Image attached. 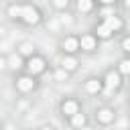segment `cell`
<instances>
[{
  "instance_id": "cell-18",
  "label": "cell",
  "mask_w": 130,
  "mask_h": 130,
  "mask_svg": "<svg viewBox=\"0 0 130 130\" xmlns=\"http://www.w3.org/2000/svg\"><path fill=\"white\" fill-rule=\"evenodd\" d=\"M10 63H12V67H18V63H20V59H18V57H12V59H10Z\"/></svg>"
},
{
  "instance_id": "cell-17",
  "label": "cell",
  "mask_w": 130,
  "mask_h": 130,
  "mask_svg": "<svg viewBox=\"0 0 130 130\" xmlns=\"http://www.w3.org/2000/svg\"><path fill=\"white\" fill-rule=\"evenodd\" d=\"M55 6H59V8L67 6V0H55Z\"/></svg>"
},
{
  "instance_id": "cell-24",
  "label": "cell",
  "mask_w": 130,
  "mask_h": 130,
  "mask_svg": "<svg viewBox=\"0 0 130 130\" xmlns=\"http://www.w3.org/2000/svg\"><path fill=\"white\" fill-rule=\"evenodd\" d=\"M43 130H53V128H43Z\"/></svg>"
},
{
  "instance_id": "cell-4",
  "label": "cell",
  "mask_w": 130,
  "mask_h": 130,
  "mask_svg": "<svg viewBox=\"0 0 130 130\" xmlns=\"http://www.w3.org/2000/svg\"><path fill=\"white\" fill-rule=\"evenodd\" d=\"M79 45H81V49H83V51H91V49L95 47V39H93V37H89V35H85V37H81Z\"/></svg>"
},
{
  "instance_id": "cell-13",
  "label": "cell",
  "mask_w": 130,
  "mask_h": 130,
  "mask_svg": "<svg viewBox=\"0 0 130 130\" xmlns=\"http://www.w3.org/2000/svg\"><path fill=\"white\" fill-rule=\"evenodd\" d=\"M85 87H87L89 93H95V91H100V81H98V79H89Z\"/></svg>"
},
{
  "instance_id": "cell-2",
  "label": "cell",
  "mask_w": 130,
  "mask_h": 130,
  "mask_svg": "<svg viewBox=\"0 0 130 130\" xmlns=\"http://www.w3.org/2000/svg\"><path fill=\"white\" fill-rule=\"evenodd\" d=\"M43 69H45V61H43V59L32 57V59L28 61V71H30V73H41Z\"/></svg>"
},
{
  "instance_id": "cell-14",
  "label": "cell",
  "mask_w": 130,
  "mask_h": 130,
  "mask_svg": "<svg viewBox=\"0 0 130 130\" xmlns=\"http://www.w3.org/2000/svg\"><path fill=\"white\" fill-rule=\"evenodd\" d=\"M77 67V61L75 59H71V57H67V59H63V69H67V71H71V69H75Z\"/></svg>"
},
{
  "instance_id": "cell-8",
  "label": "cell",
  "mask_w": 130,
  "mask_h": 130,
  "mask_svg": "<svg viewBox=\"0 0 130 130\" xmlns=\"http://www.w3.org/2000/svg\"><path fill=\"white\" fill-rule=\"evenodd\" d=\"M63 114H67V116L77 114V104H75V102H65V104H63Z\"/></svg>"
},
{
  "instance_id": "cell-11",
  "label": "cell",
  "mask_w": 130,
  "mask_h": 130,
  "mask_svg": "<svg viewBox=\"0 0 130 130\" xmlns=\"http://www.w3.org/2000/svg\"><path fill=\"white\" fill-rule=\"evenodd\" d=\"M71 118H73V120H71V124H73L75 128H81V126L85 124V116H83V114H79V112H77V114H73Z\"/></svg>"
},
{
  "instance_id": "cell-21",
  "label": "cell",
  "mask_w": 130,
  "mask_h": 130,
  "mask_svg": "<svg viewBox=\"0 0 130 130\" xmlns=\"http://www.w3.org/2000/svg\"><path fill=\"white\" fill-rule=\"evenodd\" d=\"M102 2H104V4H112L114 0H102Z\"/></svg>"
},
{
  "instance_id": "cell-20",
  "label": "cell",
  "mask_w": 130,
  "mask_h": 130,
  "mask_svg": "<svg viewBox=\"0 0 130 130\" xmlns=\"http://www.w3.org/2000/svg\"><path fill=\"white\" fill-rule=\"evenodd\" d=\"M22 53H30V45H22Z\"/></svg>"
},
{
  "instance_id": "cell-19",
  "label": "cell",
  "mask_w": 130,
  "mask_h": 130,
  "mask_svg": "<svg viewBox=\"0 0 130 130\" xmlns=\"http://www.w3.org/2000/svg\"><path fill=\"white\" fill-rule=\"evenodd\" d=\"M122 47H124L126 51H130V39H124V43H122Z\"/></svg>"
},
{
  "instance_id": "cell-9",
  "label": "cell",
  "mask_w": 130,
  "mask_h": 130,
  "mask_svg": "<svg viewBox=\"0 0 130 130\" xmlns=\"http://www.w3.org/2000/svg\"><path fill=\"white\" fill-rule=\"evenodd\" d=\"M106 22L110 24V28H112V30H118V28H122V20H120L118 16H108V18H106Z\"/></svg>"
},
{
  "instance_id": "cell-3",
  "label": "cell",
  "mask_w": 130,
  "mask_h": 130,
  "mask_svg": "<svg viewBox=\"0 0 130 130\" xmlns=\"http://www.w3.org/2000/svg\"><path fill=\"white\" fill-rule=\"evenodd\" d=\"M118 85H120V75L114 73V71H110L108 77H106V89H112V91H114Z\"/></svg>"
},
{
  "instance_id": "cell-7",
  "label": "cell",
  "mask_w": 130,
  "mask_h": 130,
  "mask_svg": "<svg viewBox=\"0 0 130 130\" xmlns=\"http://www.w3.org/2000/svg\"><path fill=\"white\" fill-rule=\"evenodd\" d=\"M112 32H114V30L110 28V24H108V22H104V24H100V26H98V37H102V39H108Z\"/></svg>"
},
{
  "instance_id": "cell-5",
  "label": "cell",
  "mask_w": 130,
  "mask_h": 130,
  "mask_svg": "<svg viewBox=\"0 0 130 130\" xmlns=\"http://www.w3.org/2000/svg\"><path fill=\"white\" fill-rule=\"evenodd\" d=\"M16 85H18V89H20V91H28V89H32L35 81H32L30 77H20V79L16 81Z\"/></svg>"
},
{
  "instance_id": "cell-15",
  "label": "cell",
  "mask_w": 130,
  "mask_h": 130,
  "mask_svg": "<svg viewBox=\"0 0 130 130\" xmlns=\"http://www.w3.org/2000/svg\"><path fill=\"white\" fill-rule=\"evenodd\" d=\"M120 71H122V73H130V61H128V59L120 61Z\"/></svg>"
},
{
  "instance_id": "cell-1",
  "label": "cell",
  "mask_w": 130,
  "mask_h": 130,
  "mask_svg": "<svg viewBox=\"0 0 130 130\" xmlns=\"http://www.w3.org/2000/svg\"><path fill=\"white\" fill-rule=\"evenodd\" d=\"M8 14L12 18H22L26 24L39 22V10L32 8V6H10L8 8Z\"/></svg>"
},
{
  "instance_id": "cell-23",
  "label": "cell",
  "mask_w": 130,
  "mask_h": 130,
  "mask_svg": "<svg viewBox=\"0 0 130 130\" xmlns=\"http://www.w3.org/2000/svg\"><path fill=\"white\" fill-rule=\"evenodd\" d=\"M126 6H128V8H130V0H126Z\"/></svg>"
},
{
  "instance_id": "cell-10",
  "label": "cell",
  "mask_w": 130,
  "mask_h": 130,
  "mask_svg": "<svg viewBox=\"0 0 130 130\" xmlns=\"http://www.w3.org/2000/svg\"><path fill=\"white\" fill-rule=\"evenodd\" d=\"M112 118H114V114H112V110H100L98 112V120H102V122H112Z\"/></svg>"
},
{
  "instance_id": "cell-6",
  "label": "cell",
  "mask_w": 130,
  "mask_h": 130,
  "mask_svg": "<svg viewBox=\"0 0 130 130\" xmlns=\"http://www.w3.org/2000/svg\"><path fill=\"white\" fill-rule=\"evenodd\" d=\"M63 47H65V51H67V53H73V51H77L79 41H77V39H73V37H69V39H65Z\"/></svg>"
},
{
  "instance_id": "cell-12",
  "label": "cell",
  "mask_w": 130,
  "mask_h": 130,
  "mask_svg": "<svg viewBox=\"0 0 130 130\" xmlns=\"http://www.w3.org/2000/svg\"><path fill=\"white\" fill-rule=\"evenodd\" d=\"M91 0H79L77 2V8H79V12H89L91 10Z\"/></svg>"
},
{
  "instance_id": "cell-16",
  "label": "cell",
  "mask_w": 130,
  "mask_h": 130,
  "mask_svg": "<svg viewBox=\"0 0 130 130\" xmlns=\"http://www.w3.org/2000/svg\"><path fill=\"white\" fill-rule=\"evenodd\" d=\"M67 77V69H59V71H55V79H59V81H63Z\"/></svg>"
},
{
  "instance_id": "cell-22",
  "label": "cell",
  "mask_w": 130,
  "mask_h": 130,
  "mask_svg": "<svg viewBox=\"0 0 130 130\" xmlns=\"http://www.w3.org/2000/svg\"><path fill=\"white\" fill-rule=\"evenodd\" d=\"M2 67H4V59H0V69H2Z\"/></svg>"
}]
</instances>
